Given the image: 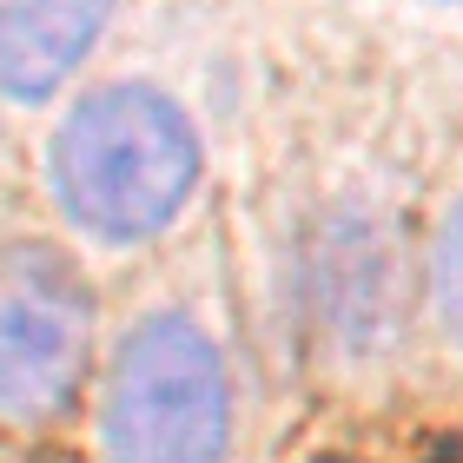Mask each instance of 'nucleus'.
<instances>
[{
    "mask_svg": "<svg viewBox=\"0 0 463 463\" xmlns=\"http://www.w3.org/2000/svg\"><path fill=\"white\" fill-rule=\"evenodd\" d=\"M430 298H437L444 331L463 345V199L444 213V225H437V245H430Z\"/></svg>",
    "mask_w": 463,
    "mask_h": 463,
    "instance_id": "nucleus-6",
    "label": "nucleus"
},
{
    "mask_svg": "<svg viewBox=\"0 0 463 463\" xmlns=\"http://www.w3.org/2000/svg\"><path fill=\"white\" fill-rule=\"evenodd\" d=\"M93 345V298L67 251L14 245L0 259V417L47 424L73 404Z\"/></svg>",
    "mask_w": 463,
    "mask_h": 463,
    "instance_id": "nucleus-3",
    "label": "nucleus"
},
{
    "mask_svg": "<svg viewBox=\"0 0 463 463\" xmlns=\"http://www.w3.org/2000/svg\"><path fill=\"white\" fill-rule=\"evenodd\" d=\"M325 311H331V331L338 338H357V345H377L384 331V239L377 225L364 219H345L338 232L325 239Z\"/></svg>",
    "mask_w": 463,
    "mask_h": 463,
    "instance_id": "nucleus-5",
    "label": "nucleus"
},
{
    "mask_svg": "<svg viewBox=\"0 0 463 463\" xmlns=\"http://www.w3.org/2000/svg\"><path fill=\"white\" fill-rule=\"evenodd\" d=\"M113 0H0V93L47 99L80 73Z\"/></svg>",
    "mask_w": 463,
    "mask_h": 463,
    "instance_id": "nucleus-4",
    "label": "nucleus"
},
{
    "mask_svg": "<svg viewBox=\"0 0 463 463\" xmlns=\"http://www.w3.org/2000/svg\"><path fill=\"white\" fill-rule=\"evenodd\" d=\"M99 430L113 463H225L232 384L219 345L179 311L139 318L113 351Z\"/></svg>",
    "mask_w": 463,
    "mask_h": 463,
    "instance_id": "nucleus-2",
    "label": "nucleus"
},
{
    "mask_svg": "<svg viewBox=\"0 0 463 463\" xmlns=\"http://www.w3.org/2000/svg\"><path fill=\"white\" fill-rule=\"evenodd\" d=\"M450 7H463V0H450Z\"/></svg>",
    "mask_w": 463,
    "mask_h": 463,
    "instance_id": "nucleus-7",
    "label": "nucleus"
},
{
    "mask_svg": "<svg viewBox=\"0 0 463 463\" xmlns=\"http://www.w3.org/2000/svg\"><path fill=\"white\" fill-rule=\"evenodd\" d=\"M47 173L80 232L107 245H139L193 199L199 133L159 87H99L60 119Z\"/></svg>",
    "mask_w": 463,
    "mask_h": 463,
    "instance_id": "nucleus-1",
    "label": "nucleus"
}]
</instances>
